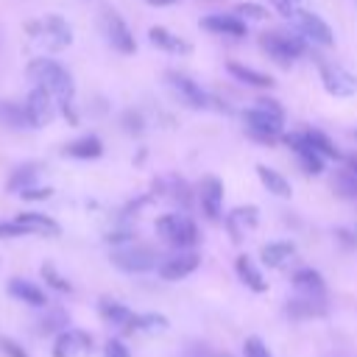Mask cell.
Here are the masks:
<instances>
[{"instance_id":"1","label":"cell","mask_w":357,"mask_h":357,"mask_svg":"<svg viewBox=\"0 0 357 357\" xmlns=\"http://www.w3.org/2000/svg\"><path fill=\"white\" fill-rule=\"evenodd\" d=\"M28 73H31V78L36 81V86H42L59 106H61V112H64V117L70 120V123H75L78 117L73 114V98H75V84H73V75L67 73V67L64 64H59V61H53V59H33L31 64H28Z\"/></svg>"},{"instance_id":"2","label":"cell","mask_w":357,"mask_h":357,"mask_svg":"<svg viewBox=\"0 0 357 357\" xmlns=\"http://www.w3.org/2000/svg\"><path fill=\"white\" fill-rule=\"evenodd\" d=\"M245 126L254 139L259 142H276L284 128V112L273 98H259L254 109L245 112Z\"/></svg>"},{"instance_id":"3","label":"cell","mask_w":357,"mask_h":357,"mask_svg":"<svg viewBox=\"0 0 357 357\" xmlns=\"http://www.w3.org/2000/svg\"><path fill=\"white\" fill-rule=\"evenodd\" d=\"M156 231L165 243H170L176 248H190L198 243V226L192 223V218H187L181 212H167V215L156 218Z\"/></svg>"},{"instance_id":"4","label":"cell","mask_w":357,"mask_h":357,"mask_svg":"<svg viewBox=\"0 0 357 357\" xmlns=\"http://www.w3.org/2000/svg\"><path fill=\"white\" fill-rule=\"evenodd\" d=\"M259 45H262V50H265L273 61H279V64H284V67H290V64L304 53V42H301L298 36L287 33V31H262V33H259Z\"/></svg>"},{"instance_id":"5","label":"cell","mask_w":357,"mask_h":357,"mask_svg":"<svg viewBox=\"0 0 357 357\" xmlns=\"http://www.w3.org/2000/svg\"><path fill=\"white\" fill-rule=\"evenodd\" d=\"M25 31H28L33 39H39L45 47H50V50H64V47L73 42V31H70V25H67L61 17L31 20V22L25 25Z\"/></svg>"},{"instance_id":"6","label":"cell","mask_w":357,"mask_h":357,"mask_svg":"<svg viewBox=\"0 0 357 357\" xmlns=\"http://www.w3.org/2000/svg\"><path fill=\"white\" fill-rule=\"evenodd\" d=\"M159 262V254L148 245H123L112 251V265L126 271V273H145L153 271Z\"/></svg>"},{"instance_id":"7","label":"cell","mask_w":357,"mask_h":357,"mask_svg":"<svg viewBox=\"0 0 357 357\" xmlns=\"http://www.w3.org/2000/svg\"><path fill=\"white\" fill-rule=\"evenodd\" d=\"M100 31L106 36V42L117 50V53H134L137 50V42H134V33L131 28L126 25V20L114 11V8H103L100 11Z\"/></svg>"},{"instance_id":"8","label":"cell","mask_w":357,"mask_h":357,"mask_svg":"<svg viewBox=\"0 0 357 357\" xmlns=\"http://www.w3.org/2000/svg\"><path fill=\"white\" fill-rule=\"evenodd\" d=\"M293 22H296V28H298V33L307 39V42H312V45H324V47H329L332 42H335V36H332V28L318 17V14H312V11H296L293 14Z\"/></svg>"},{"instance_id":"9","label":"cell","mask_w":357,"mask_h":357,"mask_svg":"<svg viewBox=\"0 0 357 357\" xmlns=\"http://www.w3.org/2000/svg\"><path fill=\"white\" fill-rule=\"evenodd\" d=\"M165 78H167L173 95H176L181 103H187L190 109H204V106H209V95H206V92L201 89V84H195L190 75H184V73H167Z\"/></svg>"},{"instance_id":"10","label":"cell","mask_w":357,"mask_h":357,"mask_svg":"<svg viewBox=\"0 0 357 357\" xmlns=\"http://www.w3.org/2000/svg\"><path fill=\"white\" fill-rule=\"evenodd\" d=\"M321 81L324 89L335 98H351L357 92V78L340 64H321Z\"/></svg>"},{"instance_id":"11","label":"cell","mask_w":357,"mask_h":357,"mask_svg":"<svg viewBox=\"0 0 357 357\" xmlns=\"http://www.w3.org/2000/svg\"><path fill=\"white\" fill-rule=\"evenodd\" d=\"M284 142L296 151V159H298V165H301L304 173H310V176L324 173V156L310 145V139H307L304 131H293V134H287Z\"/></svg>"},{"instance_id":"12","label":"cell","mask_w":357,"mask_h":357,"mask_svg":"<svg viewBox=\"0 0 357 357\" xmlns=\"http://www.w3.org/2000/svg\"><path fill=\"white\" fill-rule=\"evenodd\" d=\"M92 351V335L84 329H64L56 337L53 357H86Z\"/></svg>"},{"instance_id":"13","label":"cell","mask_w":357,"mask_h":357,"mask_svg":"<svg viewBox=\"0 0 357 357\" xmlns=\"http://www.w3.org/2000/svg\"><path fill=\"white\" fill-rule=\"evenodd\" d=\"M198 201H201V212L209 218V220H218L220 218V209H223V184L218 176H204L201 184H198Z\"/></svg>"},{"instance_id":"14","label":"cell","mask_w":357,"mask_h":357,"mask_svg":"<svg viewBox=\"0 0 357 357\" xmlns=\"http://www.w3.org/2000/svg\"><path fill=\"white\" fill-rule=\"evenodd\" d=\"M198 265H201V257L195 251H178V254L167 257L165 262H159V276L165 282H178V279L190 276Z\"/></svg>"},{"instance_id":"15","label":"cell","mask_w":357,"mask_h":357,"mask_svg":"<svg viewBox=\"0 0 357 357\" xmlns=\"http://www.w3.org/2000/svg\"><path fill=\"white\" fill-rule=\"evenodd\" d=\"M25 112H28L31 126H47L53 120V98L42 86H36V89H31V95L25 100Z\"/></svg>"},{"instance_id":"16","label":"cell","mask_w":357,"mask_h":357,"mask_svg":"<svg viewBox=\"0 0 357 357\" xmlns=\"http://www.w3.org/2000/svg\"><path fill=\"white\" fill-rule=\"evenodd\" d=\"M284 312L296 321L321 318V315H326V301H324V296H296V298H287Z\"/></svg>"},{"instance_id":"17","label":"cell","mask_w":357,"mask_h":357,"mask_svg":"<svg viewBox=\"0 0 357 357\" xmlns=\"http://www.w3.org/2000/svg\"><path fill=\"white\" fill-rule=\"evenodd\" d=\"M98 310H100L103 321H109V324H114V326H120V329H126V332L134 329V318H137V312H131L126 304L112 301V298H100Z\"/></svg>"},{"instance_id":"18","label":"cell","mask_w":357,"mask_h":357,"mask_svg":"<svg viewBox=\"0 0 357 357\" xmlns=\"http://www.w3.org/2000/svg\"><path fill=\"white\" fill-rule=\"evenodd\" d=\"M201 25L212 33H226V36H245V22L240 17H231V14H209L201 20Z\"/></svg>"},{"instance_id":"19","label":"cell","mask_w":357,"mask_h":357,"mask_svg":"<svg viewBox=\"0 0 357 357\" xmlns=\"http://www.w3.org/2000/svg\"><path fill=\"white\" fill-rule=\"evenodd\" d=\"M234 271H237V276H240V282L248 287V290H254V293H265L268 290V282H265V276H262V271L251 262V257H237V262H234Z\"/></svg>"},{"instance_id":"20","label":"cell","mask_w":357,"mask_h":357,"mask_svg":"<svg viewBox=\"0 0 357 357\" xmlns=\"http://www.w3.org/2000/svg\"><path fill=\"white\" fill-rule=\"evenodd\" d=\"M8 293H11L14 298H20L22 304H31V307H45V304H47L45 290L36 287V284L28 282V279H20V276L8 282Z\"/></svg>"},{"instance_id":"21","label":"cell","mask_w":357,"mask_h":357,"mask_svg":"<svg viewBox=\"0 0 357 357\" xmlns=\"http://www.w3.org/2000/svg\"><path fill=\"white\" fill-rule=\"evenodd\" d=\"M148 39L153 42V47L167 50V53H176V56H187V53L192 50L190 42H184V39L176 36V33H170L167 28H151V31H148Z\"/></svg>"},{"instance_id":"22","label":"cell","mask_w":357,"mask_h":357,"mask_svg":"<svg viewBox=\"0 0 357 357\" xmlns=\"http://www.w3.org/2000/svg\"><path fill=\"white\" fill-rule=\"evenodd\" d=\"M257 223H259V209H257V206H237V209H231L229 218H226V226L231 229V237H234V240H240V231L257 229Z\"/></svg>"},{"instance_id":"23","label":"cell","mask_w":357,"mask_h":357,"mask_svg":"<svg viewBox=\"0 0 357 357\" xmlns=\"http://www.w3.org/2000/svg\"><path fill=\"white\" fill-rule=\"evenodd\" d=\"M28 234H59L61 229H59V223L53 220V218H47V215H39V212H22V215H17L14 218Z\"/></svg>"},{"instance_id":"24","label":"cell","mask_w":357,"mask_h":357,"mask_svg":"<svg viewBox=\"0 0 357 357\" xmlns=\"http://www.w3.org/2000/svg\"><path fill=\"white\" fill-rule=\"evenodd\" d=\"M293 287L301 290V296H324V276L315 271V268H298L293 276H290Z\"/></svg>"},{"instance_id":"25","label":"cell","mask_w":357,"mask_h":357,"mask_svg":"<svg viewBox=\"0 0 357 357\" xmlns=\"http://www.w3.org/2000/svg\"><path fill=\"white\" fill-rule=\"evenodd\" d=\"M39 173H42V165H20V167H14L11 170V176H8V190L11 192H25V190H31L33 184H36V178H39Z\"/></svg>"},{"instance_id":"26","label":"cell","mask_w":357,"mask_h":357,"mask_svg":"<svg viewBox=\"0 0 357 357\" xmlns=\"http://www.w3.org/2000/svg\"><path fill=\"white\" fill-rule=\"evenodd\" d=\"M257 176H259V181H262V187L268 190V192H273V195H279V198H290V181L279 173V170H273V167H268V165H257Z\"/></svg>"},{"instance_id":"27","label":"cell","mask_w":357,"mask_h":357,"mask_svg":"<svg viewBox=\"0 0 357 357\" xmlns=\"http://www.w3.org/2000/svg\"><path fill=\"white\" fill-rule=\"evenodd\" d=\"M293 254H296V245L287 243V240L268 243V245H262V251H259V257H262V262H265L268 268H282L287 259H293Z\"/></svg>"},{"instance_id":"28","label":"cell","mask_w":357,"mask_h":357,"mask_svg":"<svg viewBox=\"0 0 357 357\" xmlns=\"http://www.w3.org/2000/svg\"><path fill=\"white\" fill-rule=\"evenodd\" d=\"M64 153L73 156V159H98V156L103 153V145H100V139H98L95 134H86V137L73 139V142L64 148Z\"/></svg>"},{"instance_id":"29","label":"cell","mask_w":357,"mask_h":357,"mask_svg":"<svg viewBox=\"0 0 357 357\" xmlns=\"http://www.w3.org/2000/svg\"><path fill=\"white\" fill-rule=\"evenodd\" d=\"M226 70H229L237 81H243V84H248V86H273V78H271V75H265V73H259V70H254V67H245V64H240V61H229Z\"/></svg>"},{"instance_id":"30","label":"cell","mask_w":357,"mask_h":357,"mask_svg":"<svg viewBox=\"0 0 357 357\" xmlns=\"http://www.w3.org/2000/svg\"><path fill=\"white\" fill-rule=\"evenodd\" d=\"M0 123H3V126H11V128H25V126H31L25 106L11 103V100H0Z\"/></svg>"},{"instance_id":"31","label":"cell","mask_w":357,"mask_h":357,"mask_svg":"<svg viewBox=\"0 0 357 357\" xmlns=\"http://www.w3.org/2000/svg\"><path fill=\"white\" fill-rule=\"evenodd\" d=\"M159 190L170 198V201H176V204H181V206H190V190H187V184H184V178H176V176H167V178H162L159 181Z\"/></svg>"},{"instance_id":"32","label":"cell","mask_w":357,"mask_h":357,"mask_svg":"<svg viewBox=\"0 0 357 357\" xmlns=\"http://www.w3.org/2000/svg\"><path fill=\"white\" fill-rule=\"evenodd\" d=\"M304 134H307L310 145H312V148H315V151H318L324 159H326V156H329V159H337V148H335V142H332V139H329L324 131L310 128V131H304Z\"/></svg>"},{"instance_id":"33","label":"cell","mask_w":357,"mask_h":357,"mask_svg":"<svg viewBox=\"0 0 357 357\" xmlns=\"http://www.w3.org/2000/svg\"><path fill=\"white\" fill-rule=\"evenodd\" d=\"M167 329V318L159 312H145L134 318V329L131 332H165Z\"/></svg>"},{"instance_id":"34","label":"cell","mask_w":357,"mask_h":357,"mask_svg":"<svg viewBox=\"0 0 357 357\" xmlns=\"http://www.w3.org/2000/svg\"><path fill=\"white\" fill-rule=\"evenodd\" d=\"M332 187H335V192L340 198H357V173H351L349 167L340 170L335 176V181H332Z\"/></svg>"},{"instance_id":"35","label":"cell","mask_w":357,"mask_h":357,"mask_svg":"<svg viewBox=\"0 0 357 357\" xmlns=\"http://www.w3.org/2000/svg\"><path fill=\"white\" fill-rule=\"evenodd\" d=\"M42 276H45V282H47L50 287H56L59 293H70V290H73V284H70V282H67V279H64V276H61L50 262H45V265H42Z\"/></svg>"},{"instance_id":"36","label":"cell","mask_w":357,"mask_h":357,"mask_svg":"<svg viewBox=\"0 0 357 357\" xmlns=\"http://www.w3.org/2000/svg\"><path fill=\"white\" fill-rule=\"evenodd\" d=\"M243 357H273V354H271V349L265 346L262 337L251 335V337L243 340Z\"/></svg>"},{"instance_id":"37","label":"cell","mask_w":357,"mask_h":357,"mask_svg":"<svg viewBox=\"0 0 357 357\" xmlns=\"http://www.w3.org/2000/svg\"><path fill=\"white\" fill-rule=\"evenodd\" d=\"M237 17L245 22V20H265L268 17V8L257 6V3H240L237 6Z\"/></svg>"},{"instance_id":"38","label":"cell","mask_w":357,"mask_h":357,"mask_svg":"<svg viewBox=\"0 0 357 357\" xmlns=\"http://www.w3.org/2000/svg\"><path fill=\"white\" fill-rule=\"evenodd\" d=\"M64 324H67V312H64V310H53L50 315H45V318H42L39 332H56V329H61Z\"/></svg>"},{"instance_id":"39","label":"cell","mask_w":357,"mask_h":357,"mask_svg":"<svg viewBox=\"0 0 357 357\" xmlns=\"http://www.w3.org/2000/svg\"><path fill=\"white\" fill-rule=\"evenodd\" d=\"M103 357H131V351H128V346H126L123 340L112 337V340H106V346H103Z\"/></svg>"},{"instance_id":"40","label":"cell","mask_w":357,"mask_h":357,"mask_svg":"<svg viewBox=\"0 0 357 357\" xmlns=\"http://www.w3.org/2000/svg\"><path fill=\"white\" fill-rule=\"evenodd\" d=\"M123 126H126L131 134H139V131H142V117H139V112H131V109H128V112L123 114Z\"/></svg>"},{"instance_id":"41","label":"cell","mask_w":357,"mask_h":357,"mask_svg":"<svg viewBox=\"0 0 357 357\" xmlns=\"http://www.w3.org/2000/svg\"><path fill=\"white\" fill-rule=\"evenodd\" d=\"M20 234H28L17 220H6L0 223V237H20Z\"/></svg>"},{"instance_id":"42","label":"cell","mask_w":357,"mask_h":357,"mask_svg":"<svg viewBox=\"0 0 357 357\" xmlns=\"http://www.w3.org/2000/svg\"><path fill=\"white\" fill-rule=\"evenodd\" d=\"M181 357H215V354L206 349V343H190Z\"/></svg>"},{"instance_id":"43","label":"cell","mask_w":357,"mask_h":357,"mask_svg":"<svg viewBox=\"0 0 357 357\" xmlns=\"http://www.w3.org/2000/svg\"><path fill=\"white\" fill-rule=\"evenodd\" d=\"M271 6H273L282 17H287V20H293V14L298 11V8L293 6V0H271Z\"/></svg>"},{"instance_id":"44","label":"cell","mask_w":357,"mask_h":357,"mask_svg":"<svg viewBox=\"0 0 357 357\" xmlns=\"http://www.w3.org/2000/svg\"><path fill=\"white\" fill-rule=\"evenodd\" d=\"M0 346H3V351H6L8 357H28V354L22 351V346L14 343V340H0Z\"/></svg>"},{"instance_id":"45","label":"cell","mask_w":357,"mask_h":357,"mask_svg":"<svg viewBox=\"0 0 357 357\" xmlns=\"http://www.w3.org/2000/svg\"><path fill=\"white\" fill-rule=\"evenodd\" d=\"M22 195H25V198H47L50 190H47V187H31V190H25Z\"/></svg>"},{"instance_id":"46","label":"cell","mask_w":357,"mask_h":357,"mask_svg":"<svg viewBox=\"0 0 357 357\" xmlns=\"http://www.w3.org/2000/svg\"><path fill=\"white\" fill-rule=\"evenodd\" d=\"M346 162H349V170H351V173H357V153L346 156Z\"/></svg>"},{"instance_id":"47","label":"cell","mask_w":357,"mask_h":357,"mask_svg":"<svg viewBox=\"0 0 357 357\" xmlns=\"http://www.w3.org/2000/svg\"><path fill=\"white\" fill-rule=\"evenodd\" d=\"M145 3H151V6H173L178 0H145Z\"/></svg>"},{"instance_id":"48","label":"cell","mask_w":357,"mask_h":357,"mask_svg":"<svg viewBox=\"0 0 357 357\" xmlns=\"http://www.w3.org/2000/svg\"><path fill=\"white\" fill-rule=\"evenodd\" d=\"M215 357H231V354H226V351H223V354H215Z\"/></svg>"}]
</instances>
